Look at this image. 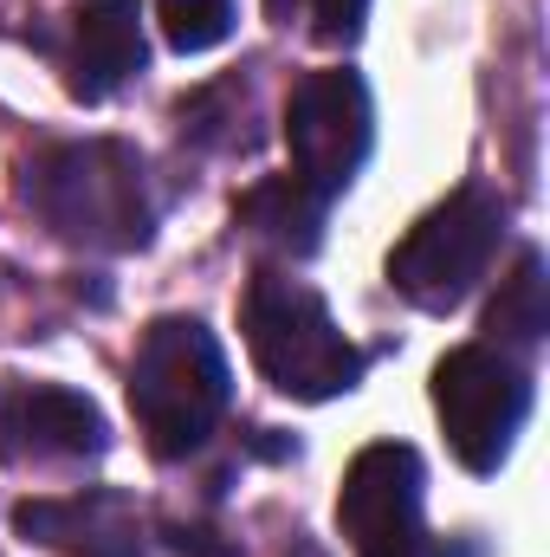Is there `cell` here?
Listing matches in <instances>:
<instances>
[{
  "mask_svg": "<svg viewBox=\"0 0 550 557\" xmlns=\"http://www.w3.org/2000/svg\"><path fill=\"white\" fill-rule=\"evenodd\" d=\"M26 201L65 247H85V253H137L149 247V227H155L142 156L117 137L46 149L26 169Z\"/></svg>",
  "mask_w": 550,
  "mask_h": 557,
  "instance_id": "obj_1",
  "label": "cell"
},
{
  "mask_svg": "<svg viewBox=\"0 0 550 557\" xmlns=\"http://www.w3.org/2000/svg\"><path fill=\"white\" fill-rule=\"evenodd\" d=\"M234 376L201 318H155L130 357V416L155 460H188L227 416Z\"/></svg>",
  "mask_w": 550,
  "mask_h": 557,
  "instance_id": "obj_2",
  "label": "cell"
},
{
  "mask_svg": "<svg viewBox=\"0 0 550 557\" xmlns=\"http://www.w3.org/2000/svg\"><path fill=\"white\" fill-rule=\"evenodd\" d=\"M240 324H247V350H253L260 376L291 403H330L363 383V350L337 331L330 305L304 278L260 267L247 285Z\"/></svg>",
  "mask_w": 550,
  "mask_h": 557,
  "instance_id": "obj_3",
  "label": "cell"
},
{
  "mask_svg": "<svg viewBox=\"0 0 550 557\" xmlns=\"http://www.w3.org/2000/svg\"><path fill=\"white\" fill-rule=\"evenodd\" d=\"M499 240H505V201L466 182L440 208H427L409 227V240L389 253V285L421 311H453L486 278Z\"/></svg>",
  "mask_w": 550,
  "mask_h": 557,
  "instance_id": "obj_4",
  "label": "cell"
},
{
  "mask_svg": "<svg viewBox=\"0 0 550 557\" xmlns=\"http://www.w3.org/2000/svg\"><path fill=\"white\" fill-rule=\"evenodd\" d=\"M434 416L466 473H499L532 416V376L499 344H460L434 363Z\"/></svg>",
  "mask_w": 550,
  "mask_h": 557,
  "instance_id": "obj_5",
  "label": "cell"
},
{
  "mask_svg": "<svg viewBox=\"0 0 550 557\" xmlns=\"http://www.w3.org/2000/svg\"><path fill=\"white\" fill-rule=\"evenodd\" d=\"M376 143V111H370V85L343 65L298 78L291 104H285V149H291V182H304L317 201H337L357 169L370 162Z\"/></svg>",
  "mask_w": 550,
  "mask_h": 557,
  "instance_id": "obj_6",
  "label": "cell"
},
{
  "mask_svg": "<svg viewBox=\"0 0 550 557\" xmlns=\"http://www.w3.org/2000/svg\"><path fill=\"white\" fill-rule=\"evenodd\" d=\"M421 454L402 441H376L350 460L337 493V525L357 557H447L421 525Z\"/></svg>",
  "mask_w": 550,
  "mask_h": 557,
  "instance_id": "obj_7",
  "label": "cell"
},
{
  "mask_svg": "<svg viewBox=\"0 0 550 557\" xmlns=\"http://www.w3.org/2000/svg\"><path fill=\"white\" fill-rule=\"evenodd\" d=\"M111 428L91 396L59 383H0V460L46 467V460H98Z\"/></svg>",
  "mask_w": 550,
  "mask_h": 557,
  "instance_id": "obj_8",
  "label": "cell"
},
{
  "mask_svg": "<svg viewBox=\"0 0 550 557\" xmlns=\"http://www.w3.org/2000/svg\"><path fill=\"white\" fill-rule=\"evenodd\" d=\"M13 532L59 557H142V512L130 493H72L13 506Z\"/></svg>",
  "mask_w": 550,
  "mask_h": 557,
  "instance_id": "obj_9",
  "label": "cell"
},
{
  "mask_svg": "<svg viewBox=\"0 0 550 557\" xmlns=\"http://www.w3.org/2000/svg\"><path fill=\"white\" fill-rule=\"evenodd\" d=\"M65 33H72V52H65L72 98H85V104H98L117 85H130L142 72V59H149L137 0H78Z\"/></svg>",
  "mask_w": 550,
  "mask_h": 557,
  "instance_id": "obj_10",
  "label": "cell"
},
{
  "mask_svg": "<svg viewBox=\"0 0 550 557\" xmlns=\"http://www.w3.org/2000/svg\"><path fill=\"white\" fill-rule=\"evenodd\" d=\"M324 208L330 201H317L304 182L273 175V182H260V188L240 195V227H253L260 240H273L285 253H311L317 247V227H324Z\"/></svg>",
  "mask_w": 550,
  "mask_h": 557,
  "instance_id": "obj_11",
  "label": "cell"
},
{
  "mask_svg": "<svg viewBox=\"0 0 550 557\" xmlns=\"http://www.w3.org/2000/svg\"><path fill=\"white\" fill-rule=\"evenodd\" d=\"M486 331H492V344L505 350V344H538L550 331V278H545V253H518V267L512 278H499V298H492V311H486Z\"/></svg>",
  "mask_w": 550,
  "mask_h": 557,
  "instance_id": "obj_12",
  "label": "cell"
},
{
  "mask_svg": "<svg viewBox=\"0 0 550 557\" xmlns=\"http://www.w3.org/2000/svg\"><path fill=\"white\" fill-rule=\"evenodd\" d=\"M175 52H214L234 33V0H155Z\"/></svg>",
  "mask_w": 550,
  "mask_h": 557,
  "instance_id": "obj_13",
  "label": "cell"
},
{
  "mask_svg": "<svg viewBox=\"0 0 550 557\" xmlns=\"http://www.w3.org/2000/svg\"><path fill=\"white\" fill-rule=\"evenodd\" d=\"M370 20V0H311V33L324 46H357Z\"/></svg>",
  "mask_w": 550,
  "mask_h": 557,
  "instance_id": "obj_14",
  "label": "cell"
},
{
  "mask_svg": "<svg viewBox=\"0 0 550 557\" xmlns=\"http://www.w3.org/2000/svg\"><path fill=\"white\" fill-rule=\"evenodd\" d=\"M266 13H273L278 26H291V13H298V0H266Z\"/></svg>",
  "mask_w": 550,
  "mask_h": 557,
  "instance_id": "obj_15",
  "label": "cell"
}]
</instances>
